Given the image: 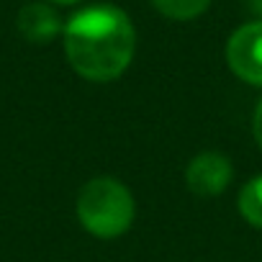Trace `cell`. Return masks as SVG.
I'll return each mask as SVG.
<instances>
[{
	"label": "cell",
	"instance_id": "2",
	"mask_svg": "<svg viewBox=\"0 0 262 262\" xmlns=\"http://www.w3.org/2000/svg\"><path fill=\"white\" fill-rule=\"evenodd\" d=\"M134 195L116 178H93L77 193V219L82 229L98 239H116L126 234L134 224Z\"/></svg>",
	"mask_w": 262,
	"mask_h": 262
},
{
	"label": "cell",
	"instance_id": "3",
	"mask_svg": "<svg viewBox=\"0 0 262 262\" xmlns=\"http://www.w3.org/2000/svg\"><path fill=\"white\" fill-rule=\"evenodd\" d=\"M226 62L242 82L262 88V21H249L229 36Z\"/></svg>",
	"mask_w": 262,
	"mask_h": 262
},
{
	"label": "cell",
	"instance_id": "6",
	"mask_svg": "<svg viewBox=\"0 0 262 262\" xmlns=\"http://www.w3.org/2000/svg\"><path fill=\"white\" fill-rule=\"evenodd\" d=\"M236 206L244 221H249L254 229H262V175H254L242 185Z\"/></svg>",
	"mask_w": 262,
	"mask_h": 262
},
{
	"label": "cell",
	"instance_id": "7",
	"mask_svg": "<svg viewBox=\"0 0 262 262\" xmlns=\"http://www.w3.org/2000/svg\"><path fill=\"white\" fill-rule=\"evenodd\" d=\"M152 6L170 21H193L208 11L211 0H152Z\"/></svg>",
	"mask_w": 262,
	"mask_h": 262
},
{
	"label": "cell",
	"instance_id": "4",
	"mask_svg": "<svg viewBox=\"0 0 262 262\" xmlns=\"http://www.w3.org/2000/svg\"><path fill=\"white\" fill-rule=\"evenodd\" d=\"M234 178V167L226 155L221 152H201L185 167V183L193 195L213 198L229 188Z\"/></svg>",
	"mask_w": 262,
	"mask_h": 262
},
{
	"label": "cell",
	"instance_id": "8",
	"mask_svg": "<svg viewBox=\"0 0 262 262\" xmlns=\"http://www.w3.org/2000/svg\"><path fill=\"white\" fill-rule=\"evenodd\" d=\"M252 131H254V139H257V144H259V149H262V98H259V103L254 105V116H252Z\"/></svg>",
	"mask_w": 262,
	"mask_h": 262
},
{
	"label": "cell",
	"instance_id": "10",
	"mask_svg": "<svg viewBox=\"0 0 262 262\" xmlns=\"http://www.w3.org/2000/svg\"><path fill=\"white\" fill-rule=\"evenodd\" d=\"M52 6H75V3H80V0H49Z\"/></svg>",
	"mask_w": 262,
	"mask_h": 262
},
{
	"label": "cell",
	"instance_id": "5",
	"mask_svg": "<svg viewBox=\"0 0 262 262\" xmlns=\"http://www.w3.org/2000/svg\"><path fill=\"white\" fill-rule=\"evenodd\" d=\"M16 26H18L21 36L31 44H49L64 31V24H62L57 8L49 3H26L18 11Z\"/></svg>",
	"mask_w": 262,
	"mask_h": 262
},
{
	"label": "cell",
	"instance_id": "9",
	"mask_svg": "<svg viewBox=\"0 0 262 262\" xmlns=\"http://www.w3.org/2000/svg\"><path fill=\"white\" fill-rule=\"evenodd\" d=\"M249 11L257 16V21H262V0H249Z\"/></svg>",
	"mask_w": 262,
	"mask_h": 262
},
{
	"label": "cell",
	"instance_id": "1",
	"mask_svg": "<svg viewBox=\"0 0 262 262\" xmlns=\"http://www.w3.org/2000/svg\"><path fill=\"white\" fill-rule=\"evenodd\" d=\"M70 67L90 82L121 77L137 52V29L128 13L111 3L77 11L62 31Z\"/></svg>",
	"mask_w": 262,
	"mask_h": 262
}]
</instances>
